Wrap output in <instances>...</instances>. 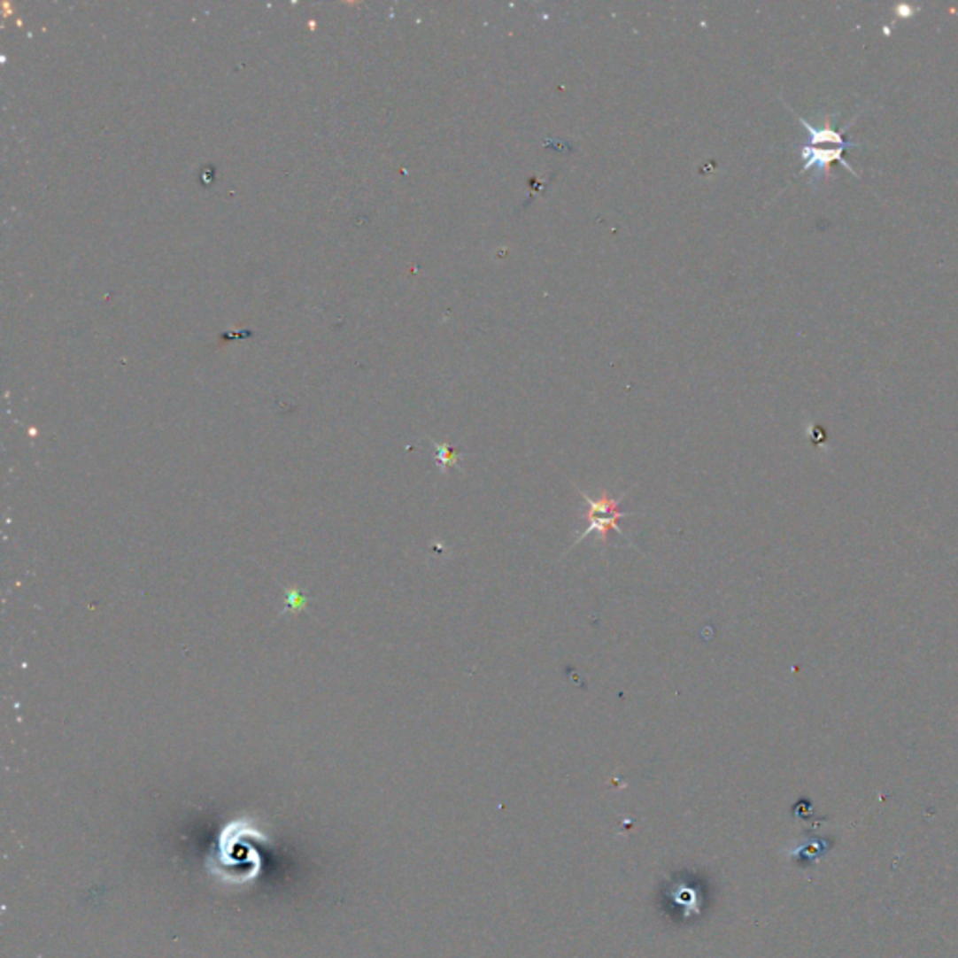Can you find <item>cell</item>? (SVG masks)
Wrapping results in <instances>:
<instances>
[{
	"instance_id": "obj_1",
	"label": "cell",
	"mask_w": 958,
	"mask_h": 958,
	"mask_svg": "<svg viewBox=\"0 0 958 958\" xmlns=\"http://www.w3.org/2000/svg\"><path fill=\"white\" fill-rule=\"evenodd\" d=\"M579 492H581V497L584 498V502L588 506L586 514H584V519L588 521V526H586V530L581 536H576L575 545L581 543L590 534H598L599 539L606 543L608 541V530H614L618 536L623 537V530L620 528L618 521L631 515V514H625V511L620 509V502H622V498L625 497L627 492H623L620 498H610L608 492H601L599 498H591L590 494H586L584 491H579ZM575 545H573V547H575Z\"/></svg>"
},
{
	"instance_id": "obj_2",
	"label": "cell",
	"mask_w": 958,
	"mask_h": 958,
	"mask_svg": "<svg viewBox=\"0 0 958 958\" xmlns=\"http://www.w3.org/2000/svg\"><path fill=\"white\" fill-rule=\"evenodd\" d=\"M845 148H830V151H823V148H816V146H801V159H803V173L805 171H811V169H818L820 173H828L831 169L833 163H840L842 167L848 169L852 174L857 176V173L854 171L852 165L845 159Z\"/></svg>"
},
{
	"instance_id": "obj_3",
	"label": "cell",
	"mask_w": 958,
	"mask_h": 958,
	"mask_svg": "<svg viewBox=\"0 0 958 958\" xmlns=\"http://www.w3.org/2000/svg\"><path fill=\"white\" fill-rule=\"evenodd\" d=\"M800 122L801 126H805V129L808 131V146H815V144H828V143H833L837 144L838 148H854L857 146V143H852V141H845V137H842V134L854 124V120L842 127L840 131L833 129V127H823V129H816L815 126L808 124L805 119L800 117Z\"/></svg>"
},
{
	"instance_id": "obj_4",
	"label": "cell",
	"mask_w": 958,
	"mask_h": 958,
	"mask_svg": "<svg viewBox=\"0 0 958 958\" xmlns=\"http://www.w3.org/2000/svg\"><path fill=\"white\" fill-rule=\"evenodd\" d=\"M433 444L437 448V460H438V467H440L442 472H448V468H452V467H459V462L462 459L460 452L448 448L445 444H438V442H433Z\"/></svg>"
}]
</instances>
